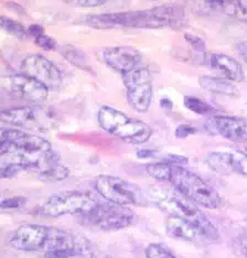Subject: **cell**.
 <instances>
[{"mask_svg":"<svg viewBox=\"0 0 247 258\" xmlns=\"http://www.w3.org/2000/svg\"><path fill=\"white\" fill-rule=\"evenodd\" d=\"M184 17V9L180 5L166 4L151 9L90 16L85 22L95 29H161L179 25Z\"/></svg>","mask_w":247,"mask_h":258,"instance_id":"obj_1","label":"cell"},{"mask_svg":"<svg viewBox=\"0 0 247 258\" xmlns=\"http://www.w3.org/2000/svg\"><path fill=\"white\" fill-rule=\"evenodd\" d=\"M151 198L157 207L169 216L181 219L197 226L207 237L208 242H214L220 238L219 232L208 216L197 207L196 203L175 189L169 190L163 186H155L151 191Z\"/></svg>","mask_w":247,"mask_h":258,"instance_id":"obj_2","label":"cell"},{"mask_svg":"<svg viewBox=\"0 0 247 258\" xmlns=\"http://www.w3.org/2000/svg\"><path fill=\"white\" fill-rule=\"evenodd\" d=\"M97 119L99 126L106 133L131 145L144 144L152 135L151 127L145 121L131 118L125 113L110 106L99 108Z\"/></svg>","mask_w":247,"mask_h":258,"instance_id":"obj_3","label":"cell"},{"mask_svg":"<svg viewBox=\"0 0 247 258\" xmlns=\"http://www.w3.org/2000/svg\"><path fill=\"white\" fill-rule=\"evenodd\" d=\"M171 182L174 189L192 202L210 210L219 209L222 199L213 186L198 174L181 166H172Z\"/></svg>","mask_w":247,"mask_h":258,"instance_id":"obj_4","label":"cell"},{"mask_svg":"<svg viewBox=\"0 0 247 258\" xmlns=\"http://www.w3.org/2000/svg\"><path fill=\"white\" fill-rule=\"evenodd\" d=\"M45 258H75L88 254L86 239L66 228L49 227V235L43 247Z\"/></svg>","mask_w":247,"mask_h":258,"instance_id":"obj_5","label":"cell"},{"mask_svg":"<svg viewBox=\"0 0 247 258\" xmlns=\"http://www.w3.org/2000/svg\"><path fill=\"white\" fill-rule=\"evenodd\" d=\"M97 201L90 195L80 191H68L51 196L43 205V212L51 218L66 214L84 216L97 205Z\"/></svg>","mask_w":247,"mask_h":258,"instance_id":"obj_6","label":"cell"},{"mask_svg":"<svg viewBox=\"0 0 247 258\" xmlns=\"http://www.w3.org/2000/svg\"><path fill=\"white\" fill-rule=\"evenodd\" d=\"M95 189L107 202L126 207L145 203V198L138 186L114 175H98L95 179Z\"/></svg>","mask_w":247,"mask_h":258,"instance_id":"obj_7","label":"cell"},{"mask_svg":"<svg viewBox=\"0 0 247 258\" xmlns=\"http://www.w3.org/2000/svg\"><path fill=\"white\" fill-rule=\"evenodd\" d=\"M122 82L129 105L138 113H146L150 108L154 95L152 78L149 70L141 67L122 74Z\"/></svg>","mask_w":247,"mask_h":258,"instance_id":"obj_8","label":"cell"},{"mask_svg":"<svg viewBox=\"0 0 247 258\" xmlns=\"http://www.w3.org/2000/svg\"><path fill=\"white\" fill-rule=\"evenodd\" d=\"M86 222L102 231H118L132 224L135 219L133 211L126 205L116 203H97L90 213L83 216Z\"/></svg>","mask_w":247,"mask_h":258,"instance_id":"obj_9","label":"cell"},{"mask_svg":"<svg viewBox=\"0 0 247 258\" xmlns=\"http://www.w3.org/2000/svg\"><path fill=\"white\" fill-rule=\"evenodd\" d=\"M21 73L38 80L51 89L62 84L63 75L54 63L41 54H30L23 58L20 66Z\"/></svg>","mask_w":247,"mask_h":258,"instance_id":"obj_10","label":"cell"},{"mask_svg":"<svg viewBox=\"0 0 247 258\" xmlns=\"http://www.w3.org/2000/svg\"><path fill=\"white\" fill-rule=\"evenodd\" d=\"M49 235V226L40 224H22L8 235V244L21 251L43 249Z\"/></svg>","mask_w":247,"mask_h":258,"instance_id":"obj_11","label":"cell"},{"mask_svg":"<svg viewBox=\"0 0 247 258\" xmlns=\"http://www.w3.org/2000/svg\"><path fill=\"white\" fill-rule=\"evenodd\" d=\"M103 60L107 67L121 75L143 66V56L132 46H110L103 52Z\"/></svg>","mask_w":247,"mask_h":258,"instance_id":"obj_12","label":"cell"},{"mask_svg":"<svg viewBox=\"0 0 247 258\" xmlns=\"http://www.w3.org/2000/svg\"><path fill=\"white\" fill-rule=\"evenodd\" d=\"M9 87L15 96L31 103L45 102L49 96L48 86L22 73L10 76Z\"/></svg>","mask_w":247,"mask_h":258,"instance_id":"obj_13","label":"cell"},{"mask_svg":"<svg viewBox=\"0 0 247 258\" xmlns=\"http://www.w3.org/2000/svg\"><path fill=\"white\" fill-rule=\"evenodd\" d=\"M208 128L213 134L234 143L247 142V120L236 116L215 115L208 120Z\"/></svg>","mask_w":247,"mask_h":258,"instance_id":"obj_14","label":"cell"},{"mask_svg":"<svg viewBox=\"0 0 247 258\" xmlns=\"http://www.w3.org/2000/svg\"><path fill=\"white\" fill-rule=\"evenodd\" d=\"M207 161L209 166L220 174L235 173L247 177V156L243 152H210Z\"/></svg>","mask_w":247,"mask_h":258,"instance_id":"obj_15","label":"cell"},{"mask_svg":"<svg viewBox=\"0 0 247 258\" xmlns=\"http://www.w3.org/2000/svg\"><path fill=\"white\" fill-rule=\"evenodd\" d=\"M208 66L212 72L219 78L227 80L233 83H238L245 79L244 70L240 63L232 56L224 53H212L209 56Z\"/></svg>","mask_w":247,"mask_h":258,"instance_id":"obj_16","label":"cell"},{"mask_svg":"<svg viewBox=\"0 0 247 258\" xmlns=\"http://www.w3.org/2000/svg\"><path fill=\"white\" fill-rule=\"evenodd\" d=\"M166 231L169 236L187 242H208L204 234L197 226L178 218L169 216L166 223Z\"/></svg>","mask_w":247,"mask_h":258,"instance_id":"obj_17","label":"cell"},{"mask_svg":"<svg viewBox=\"0 0 247 258\" xmlns=\"http://www.w3.org/2000/svg\"><path fill=\"white\" fill-rule=\"evenodd\" d=\"M26 132L15 128H0V155L13 156L19 151L27 136Z\"/></svg>","mask_w":247,"mask_h":258,"instance_id":"obj_18","label":"cell"},{"mask_svg":"<svg viewBox=\"0 0 247 258\" xmlns=\"http://www.w3.org/2000/svg\"><path fill=\"white\" fill-rule=\"evenodd\" d=\"M199 84L204 91L214 94H222L226 96H236L238 94L237 87L233 82H229L219 76L202 75L199 78Z\"/></svg>","mask_w":247,"mask_h":258,"instance_id":"obj_19","label":"cell"},{"mask_svg":"<svg viewBox=\"0 0 247 258\" xmlns=\"http://www.w3.org/2000/svg\"><path fill=\"white\" fill-rule=\"evenodd\" d=\"M35 119V111L29 106L14 107L0 111V121L11 126H26Z\"/></svg>","mask_w":247,"mask_h":258,"instance_id":"obj_20","label":"cell"},{"mask_svg":"<svg viewBox=\"0 0 247 258\" xmlns=\"http://www.w3.org/2000/svg\"><path fill=\"white\" fill-rule=\"evenodd\" d=\"M60 54L72 66L80 69H87V57L83 51L72 44L63 45Z\"/></svg>","mask_w":247,"mask_h":258,"instance_id":"obj_21","label":"cell"},{"mask_svg":"<svg viewBox=\"0 0 247 258\" xmlns=\"http://www.w3.org/2000/svg\"><path fill=\"white\" fill-rule=\"evenodd\" d=\"M0 29L17 39L25 40L29 37L27 28L21 22L7 16H0Z\"/></svg>","mask_w":247,"mask_h":258,"instance_id":"obj_22","label":"cell"},{"mask_svg":"<svg viewBox=\"0 0 247 258\" xmlns=\"http://www.w3.org/2000/svg\"><path fill=\"white\" fill-rule=\"evenodd\" d=\"M70 174V170L62 163L51 166L46 169L38 171V177L43 181H49V182H57V181L66 180Z\"/></svg>","mask_w":247,"mask_h":258,"instance_id":"obj_23","label":"cell"},{"mask_svg":"<svg viewBox=\"0 0 247 258\" xmlns=\"http://www.w3.org/2000/svg\"><path fill=\"white\" fill-rule=\"evenodd\" d=\"M172 165L166 162H151L146 166V172L148 173L151 178L156 179L157 181H170L171 178Z\"/></svg>","mask_w":247,"mask_h":258,"instance_id":"obj_24","label":"cell"},{"mask_svg":"<svg viewBox=\"0 0 247 258\" xmlns=\"http://www.w3.org/2000/svg\"><path fill=\"white\" fill-rule=\"evenodd\" d=\"M183 103L188 109L198 115H208L215 111L213 106L197 96H186Z\"/></svg>","mask_w":247,"mask_h":258,"instance_id":"obj_25","label":"cell"},{"mask_svg":"<svg viewBox=\"0 0 247 258\" xmlns=\"http://www.w3.org/2000/svg\"><path fill=\"white\" fill-rule=\"evenodd\" d=\"M147 258H176L171 250L162 244H150L145 250Z\"/></svg>","mask_w":247,"mask_h":258,"instance_id":"obj_26","label":"cell"},{"mask_svg":"<svg viewBox=\"0 0 247 258\" xmlns=\"http://www.w3.org/2000/svg\"><path fill=\"white\" fill-rule=\"evenodd\" d=\"M229 16L247 21V0H233Z\"/></svg>","mask_w":247,"mask_h":258,"instance_id":"obj_27","label":"cell"},{"mask_svg":"<svg viewBox=\"0 0 247 258\" xmlns=\"http://www.w3.org/2000/svg\"><path fill=\"white\" fill-rule=\"evenodd\" d=\"M28 202L27 198L25 197H11L4 199L0 201V209L2 210H15L20 209Z\"/></svg>","mask_w":247,"mask_h":258,"instance_id":"obj_28","label":"cell"},{"mask_svg":"<svg viewBox=\"0 0 247 258\" xmlns=\"http://www.w3.org/2000/svg\"><path fill=\"white\" fill-rule=\"evenodd\" d=\"M21 170H23L18 163L8 161L6 165L0 167V179H9L14 178L16 174L19 173Z\"/></svg>","mask_w":247,"mask_h":258,"instance_id":"obj_29","label":"cell"},{"mask_svg":"<svg viewBox=\"0 0 247 258\" xmlns=\"http://www.w3.org/2000/svg\"><path fill=\"white\" fill-rule=\"evenodd\" d=\"M34 42L37 44L39 48H41L44 51H53L56 49V41L53 39L52 37L48 36V34H41V36L37 37L34 39Z\"/></svg>","mask_w":247,"mask_h":258,"instance_id":"obj_30","label":"cell"},{"mask_svg":"<svg viewBox=\"0 0 247 258\" xmlns=\"http://www.w3.org/2000/svg\"><path fill=\"white\" fill-rule=\"evenodd\" d=\"M184 39L190 43V45L192 46V49L196 51L197 53H204L205 43L201 38L196 36V34L187 32V33H184Z\"/></svg>","mask_w":247,"mask_h":258,"instance_id":"obj_31","label":"cell"},{"mask_svg":"<svg viewBox=\"0 0 247 258\" xmlns=\"http://www.w3.org/2000/svg\"><path fill=\"white\" fill-rule=\"evenodd\" d=\"M203 3L213 11L226 14L229 0H203Z\"/></svg>","mask_w":247,"mask_h":258,"instance_id":"obj_32","label":"cell"},{"mask_svg":"<svg viewBox=\"0 0 247 258\" xmlns=\"http://www.w3.org/2000/svg\"><path fill=\"white\" fill-rule=\"evenodd\" d=\"M63 2L79 7H98L107 3L108 0H63Z\"/></svg>","mask_w":247,"mask_h":258,"instance_id":"obj_33","label":"cell"},{"mask_svg":"<svg viewBox=\"0 0 247 258\" xmlns=\"http://www.w3.org/2000/svg\"><path fill=\"white\" fill-rule=\"evenodd\" d=\"M197 128L190 124H181L175 129V136L178 138H187L191 135L197 134Z\"/></svg>","mask_w":247,"mask_h":258,"instance_id":"obj_34","label":"cell"},{"mask_svg":"<svg viewBox=\"0 0 247 258\" xmlns=\"http://www.w3.org/2000/svg\"><path fill=\"white\" fill-rule=\"evenodd\" d=\"M28 36H30L32 38H37L39 36H41V34L45 33L44 32V29L43 27L41 25H37V23H33V25H30V27H29L28 29Z\"/></svg>","mask_w":247,"mask_h":258,"instance_id":"obj_35","label":"cell"},{"mask_svg":"<svg viewBox=\"0 0 247 258\" xmlns=\"http://www.w3.org/2000/svg\"><path fill=\"white\" fill-rule=\"evenodd\" d=\"M237 247L239 249V253L245 258H247V233L243 234V235L238 238Z\"/></svg>","mask_w":247,"mask_h":258,"instance_id":"obj_36","label":"cell"},{"mask_svg":"<svg viewBox=\"0 0 247 258\" xmlns=\"http://www.w3.org/2000/svg\"><path fill=\"white\" fill-rule=\"evenodd\" d=\"M235 50H236L239 57H242L243 60L247 63V41H245V42L237 43L236 46H235Z\"/></svg>","mask_w":247,"mask_h":258,"instance_id":"obj_37","label":"cell"},{"mask_svg":"<svg viewBox=\"0 0 247 258\" xmlns=\"http://www.w3.org/2000/svg\"><path fill=\"white\" fill-rule=\"evenodd\" d=\"M155 155L156 151L150 149H140L137 151V157L140 158V159H149V158H152Z\"/></svg>","mask_w":247,"mask_h":258,"instance_id":"obj_38","label":"cell"},{"mask_svg":"<svg viewBox=\"0 0 247 258\" xmlns=\"http://www.w3.org/2000/svg\"><path fill=\"white\" fill-rule=\"evenodd\" d=\"M160 105H161V107L164 108V109H171L173 104L169 98H162L161 102H160Z\"/></svg>","mask_w":247,"mask_h":258,"instance_id":"obj_39","label":"cell"},{"mask_svg":"<svg viewBox=\"0 0 247 258\" xmlns=\"http://www.w3.org/2000/svg\"><path fill=\"white\" fill-rule=\"evenodd\" d=\"M243 154H245L247 156V147H245V149L243 150Z\"/></svg>","mask_w":247,"mask_h":258,"instance_id":"obj_40","label":"cell"}]
</instances>
